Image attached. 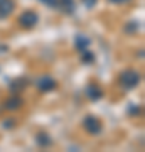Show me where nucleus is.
<instances>
[{"instance_id":"10","label":"nucleus","mask_w":145,"mask_h":152,"mask_svg":"<svg viewBox=\"0 0 145 152\" xmlns=\"http://www.w3.org/2000/svg\"><path fill=\"white\" fill-rule=\"evenodd\" d=\"M36 140H37V144L41 147H51L52 145V140H51V137L47 135V134H37V137H36Z\"/></svg>"},{"instance_id":"11","label":"nucleus","mask_w":145,"mask_h":152,"mask_svg":"<svg viewBox=\"0 0 145 152\" xmlns=\"http://www.w3.org/2000/svg\"><path fill=\"white\" fill-rule=\"evenodd\" d=\"M27 86V80H24V78H19V80H14V81L10 83V90L12 91H20L22 88Z\"/></svg>"},{"instance_id":"14","label":"nucleus","mask_w":145,"mask_h":152,"mask_svg":"<svg viewBox=\"0 0 145 152\" xmlns=\"http://www.w3.org/2000/svg\"><path fill=\"white\" fill-rule=\"evenodd\" d=\"M83 2H85V5H86V7H90V9H91V7L96 4V0H83Z\"/></svg>"},{"instance_id":"16","label":"nucleus","mask_w":145,"mask_h":152,"mask_svg":"<svg viewBox=\"0 0 145 152\" xmlns=\"http://www.w3.org/2000/svg\"><path fill=\"white\" fill-rule=\"evenodd\" d=\"M110 2H113V4H127L130 0H110Z\"/></svg>"},{"instance_id":"2","label":"nucleus","mask_w":145,"mask_h":152,"mask_svg":"<svg viewBox=\"0 0 145 152\" xmlns=\"http://www.w3.org/2000/svg\"><path fill=\"white\" fill-rule=\"evenodd\" d=\"M83 129H85L88 134H91V135H98L103 129L101 120L96 118L95 115H88V117L83 118Z\"/></svg>"},{"instance_id":"8","label":"nucleus","mask_w":145,"mask_h":152,"mask_svg":"<svg viewBox=\"0 0 145 152\" xmlns=\"http://www.w3.org/2000/svg\"><path fill=\"white\" fill-rule=\"evenodd\" d=\"M58 7L59 10H63L64 14L71 15L74 12V0H58Z\"/></svg>"},{"instance_id":"4","label":"nucleus","mask_w":145,"mask_h":152,"mask_svg":"<svg viewBox=\"0 0 145 152\" xmlns=\"http://www.w3.org/2000/svg\"><path fill=\"white\" fill-rule=\"evenodd\" d=\"M37 88L41 90V91H52L54 88L58 86V83H56V80L54 78H51V76H42V78H39L37 80Z\"/></svg>"},{"instance_id":"3","label":"nucleus","mask_w":145,"mask_h":152,"mask_svg":"<svg viewBox=\"0 0 145 152\" xmlns=\"http://www.w3.org/2000/svg\"><path fill=\"white\" fill-rule=\"evenodd\" d=\"M37 22H39V15L34 10H26V12H22L20 15H19V24H20L24 29L36 27Z\"/></svg>"},{"instance_id":"13","label":"nucleus","mask_w":145,"mask_h":152,"mask_svg":"<svg viewBox=\"0 0 145 152\" xmlns=\"http://www.w3.org/2000/svg\"><path fill=\"white\" fill-rule=\"evenodd\" d=\"M14 125H15V122H14V120H7L5 124H4V129H12Z\"/></svg>"},{"instance_id":"1","label":"nucleus","mask_w":145,"mask_h":152,"mask_svg":"<svg viewBox=\"0 0 145 152\" xmlns=\"http://www.w3.org/2000/svg\"><path fill=\"white\" fill-rule=\"evenodd\" d=\"M140 83V75L135 69H125L120 75V86L123 90H133L138 86Z\"/></svg>"},{"instance_id":"7","label":"nucleus","mask_w":145,"mask_h":152,"mask_svg":"<svg viewBox=\"0 0 145 152\" xmlns=\"http://www.w3.org/2000/svg\"><path fill=\"white\" fill-rule=\"evenodd\" d=\"M14 12V2L12 0H0V17H9Z\"/></svg>"},{"instance_id":"5","label":"nucleus","mask_w":145,"mask_h":152,"mask_svg":"<svg viewBox=\"0 0 145 152\" xmlns=\"http://www.w3.org/2000/svg\"><path fill=\"white\" fill-rule=\"evenodd\" d=\"M22 103H24L22 98L19 96V95H14V96H10L5 103H4V108L9 110V112H15V110H19L22 107Z\"/></svg>"},{"instance_id":"9","label":"nucleus","mask_w":145,"mask_h":152,"mask_svg":"<svg viewBox=\"0 0 145 152\" xmlns=\"http://www.w3.org/2000/svg\"><path fill=\"white\" fill-rule=\"evenodd\" d=\"M74 46H76V49H78V51H85V49L90 46V39L85 37V36H76Z\"/></svg>"},{"instance_id":"15","label":"nucleus","mask_w":145,"mask_h":152,"mask_svg":"<svg viewBox=\"0 0 145 152\" xmlns=\"http://www.w3.org/2000/svg\"><path fill=\"white\" fill-rule=\"evenodd\" d=\"M137 113H140V107L137 108V107H132V112H130V115H137Z\"/></svg>"},{"instance_id":"6","label":"nucleus","mask_w":145,"mask_h":152,"mask_svg":"<svg viewBox=\"0 0 145 152\" xmlns=\"http://www.w3.org/2000/svg\"><path fill=\"white\" fill-rule=\"evenodd\" d=\"M86 96L90 98L91 102H98V100L103 96V91L98 88V85H93V83H90V85L86 86Z\"/></svg>"},{"instance_id":"12","label":"nucleus","mask_w":145,"mask_h":152,"mask_svg":"<svg viewBox=\"0 0 145 152\" xmlns=\"http://www.w3.org/2000/svg\"><path fill=\"white\" fill-rule=\"evenodd\" d=\"M81 61H83L85 64H91L93 61H95V54L85 49V51H81Z\"/></svg>"}]
</instances>
